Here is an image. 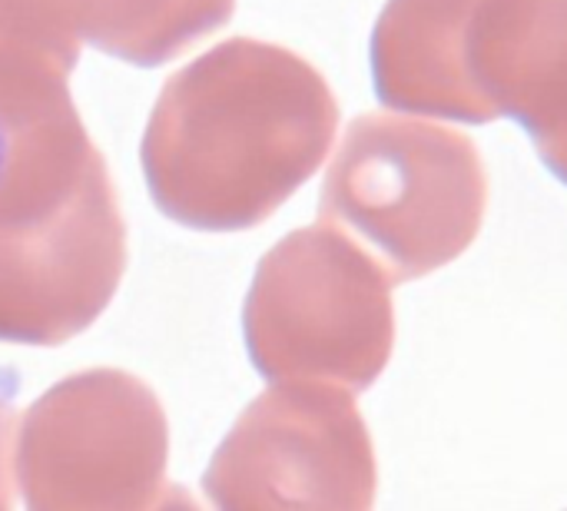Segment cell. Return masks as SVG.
<instances>
[{"instance_id": "3957f363", "label": "cell", "mask_w": 567, "mask_h": 511, "mask_svg": "<svg viewBox=\"0 0 567 511\" xmlns=\"http://www.w3.org/2000/svg\"><path fill=\"white\" fill-rule=\"evenodd\" d=\"M392 276L329 223L279 239L259 263L243 329L272 382L369 389L395 346Z\"/></svg>"}, {"instance_id": "5b68a950", "label": "cell", "mask_w": 567, "mask_h": 511, "mask_svg": "<svg viewBox=\"0 0 567 511\" xmlns=\"http://www.w3.org/2000/svg\"><path fill=\"white\" fill-rule=\"evenodd\" d=\"M379 469L352 392L276 382L216 449L203 489L226 511H365Z\"/></svg>"}, {"instance_id": "9c48e42d", "label": "cell", "mask_w": 567, "mask_h": 511, "mask_svg": "<svg viewBox=\"0 0 567 511\" xmlns=\"http://www.w3.org/2000/svg\"><path fill=\"white\" fill-rule=\"evenodd\" d=\"M478 0H389L372 33V76L385 106L488 123L468 76Z\"/></svg>"}, {"instance_id": "6da1fadb", "label": "cell", "mask_w": 567, "mask_h": 511, "mask_svg": "<svg viewBox=\"0 0 567 511\" xmlns=\"http://www.w3.org/2000/svg\"><path fill=\"white\" fill-rule=\"evenodd\" d=\"M339 103L299 53L233 37L173 73L143 136L153 203L209 233L269 219L326 160Z\"/></svg>"}, {"instance_id": "30bf717a", "label": "cell", "mask_w": 567, "mask_h": 511, "mask_svg": "<svg viewBox=\"0 0 567 511\" xmlns=\"http://www.w3.org/2000/svg\"><path fill=\"white\" fill-rule=\"evenodd\" d=\"M233 7L236 0H70L80 40L136 67L176 60L226 27Z\"/></svg>"}, {"instance_id": "7a4b0ae2", "label": "cell", "mask_w": 567, "mask_h": 511, "mask_svg": "<svg viewBox=\"0 0 567 511\" xmlns=\"http://www.w3.org/2000/svg\"><path fill=\"white\" fill-rule=\"evenodd\" d=\"M488 173L472 136L365 113L349 123L322 183L319 219L359 243L392 283L455 263L482 233Z\"/></svg>"}, {"instance_id": "52a82bcc", "label": "cell", "mask_w": 567, "mask_h": 511, "mask_svg": "<svg viewBox=\"0 0 567 511\" xmlns=\"http://www.w3.org/2000/svg\"><path fill=\"white\" fill-rule=\"evenodd\" d=\"M76 60L70 0H0V216L53 203L103 160L70 96Z\"/></svg>"}, {"instance_id": "8fae6325", "label": "cell", "mask_w": 567, "mask_h": 511, "mask_svg": "<svg viewBox=\"0 0 567 511\" xmlns=\"http://www.w3.org/2000/svg\"><path fill=\"white\" fill-rule=\"evenodd\" d=\"M13 412L0 399V511L13 505Z\"/></svg>"}, {"instance_id": "8992f818", "label": "cell", "mask_w": 567, "mask_h": 511, "mask_svg": "<svg viewBox=\"0 0 567 511\" xmlns=\"http://www.w3.org/2000/svg\"><path fill=\"white\" fill-rule=\"evenodd\" d=\"M126 269L106 160L60 200L0 216V343L63 346L100 319Z\"/></svg>"}, {"instance_id": "ba28073f", "label": "cell", "mask_w": 567, "mask_h": 511, "mask_svg": "<svg viewBox=\"0 0 567 511\" xmlns=\"http://www.w3.org/2000/svg\"><path fill=\"white\" fill-rule=\"evenodd\" d=\"M468 76L488 120H518L567 183V0H478Z\"/></svg>"}, {"instance_id": "277c9868", "label": "cell", "mask_w": 567, "mask_h": 511, "mask_svg": "<svg viewBox=\"0 0 567 511\" xmlns=\"http://www.w3.org/2000/svg\"><path fill=\"white\" fill-rule=\"evenodd\" d=\"M156 392L123 369H86L43 392L13 432V482L33 511L196 509L166 482Z\"/></svg>"}]
</instances>
